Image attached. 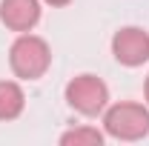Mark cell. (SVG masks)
<instances>
[{
    "label": "cell",
    "instance_id": "obj_3",
    "mask_svg": "<svg viewBox=\"0 0 149 146\" xmlns=\"http://www.w3.org/2000/svg\"><path fill=\"white\" fill-rule=\"evenodd\" d=\"M66 103L83 117H97L109 106V86L97 74H77L63 89Z\"/></svg>",
    "mask_w": 149,
    "mask_h": 146
},
{
    "label": "cell",
    "instance_id": "obj_4",
    "mask_svg": "<svg viewBox=\"0 0 149 146\" xmlns=\"http://www.w3.org/2000/svg\"><path fill=\"white\" fill-rule=\"evenodd\" d=\"M112 55L120 66L138 69L149 60V35L141 26H123L112 35Z\"/></svg>",
    "mask_w": 149,
    "mask_h": 146
},
{
    "label": "cell",
    "instance_id": "obj_8",
    "mask_svg": "<svg viewBox=\"0 0 149 146\" xmlns=\"http://www.w3.org/2000/svg\"><path fill=\"white\" fill-rule=\"evenodd\" d=\"M40 3H46V6H55V9H60V6H69L72 0H40Z\"/></svg>",
    "mask_w": 149,
    "mask_h": 146
},
{
    "label": "cell",
    "instance_id": "obj_7",
    "mask_svg": "<svg viewBox=\"0 0 149 146\" xmlns=\"http://www.w3.org/2000/svg\"><path fill=\"white\" fill-rule=\"evenodd\" d=\"M103 140H106V132H100L95 126H74L60 135L63 146H100Z\"/></svg>",
    "mask_w": 149,
    "mask_h": 146
},
{
    "label": "cell",
    "instance_id": "obj_1",
    "mask_svg": "<svg viewBox=\"0 0 149 146\" xmlns=\"http://www.w3.org/2000/svg\"><path fill=\"white\" fill-rule=\"evenodd\" d=\"M9 66L20 80H40L52 66V49L43 37L23 32L9 49Z\"/></svg>",
    "mask_w": 149,
    "mask_h": 146
},
{
    "label": "cell",
    "instance_id": "obj_5",
    "mask_svg": "<svg viewBox=\"0 0 149 146\" xmlns=\"http://www.w3.org/2000/svg\"><path fill=\"white\" fill-rule=\"evenodd\" d=\"M0 20L9 32H32L40 23V0H0Z\"/></svg>",
    "mask_w": 149,
    "mask_h": 146
},
{
    "label": "cell",
    "instance_id": "obj_2",
    "mask_svg": "<svg viewBox=\"0 0 149 146\" xmlns=\"http://www.w3.org/2000/svg\"><path fill=\"white\" fill-rule=\"evenodd\" d=\"M103 132L115 140H141L149 135V109L132 100L112 103L103 109Z\"/></svg>",
    "mask_w": 149,
    "mask_h": 146
},
{
    "label": "cell",
    "instance_id": "obj_9",
    "mask_svg": "<svg viewBox=\"0 0 149 146\" xmlns=\"http://www.w3.org/2000/svg\"><path fill=\"white\" fill-rule=\"evenodd\" d=\"M143 95H146V103H149V77H146V83H143Z\"/></svg>",
    "mask_w": 149,
    "mask_h": 146
},
{
    "label": "cell",
    "instance_id": "obj_6",
    "mask_svg": "<svg viewBox=\"0 0 149 146\" xmlns=\"http://www.w3.org/2000/svg\"><path fill=\"white\" fill-rule=\"evenodd\" d=\"M26 109V95L15 80H0V120H17Z\"/></svg>",
    "mask_w": 149,
    "mask_h": 146
}]
</instances>
